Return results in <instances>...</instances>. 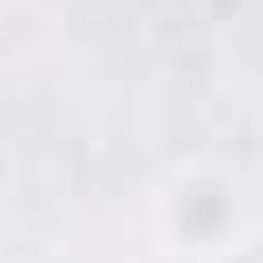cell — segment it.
Returning a JSON list of instances; mask_svg holds the SVG:
<instances>
[{
    "mask_svg": "<svg viewBox=\"0 0 263 263\" xmlns=\"http://www.w3.org/2000/svg\"><path fill=\"white\" fill-rule=\"evenodd\" d=\"M249 234V183L219 161H183L154 183V241L168 263H219Z\"/></svg>",
    "mask_w": 263,
    "mask_h": 263,
    "instance_id": "1",
    "label": "cell"
}]
</instances>
